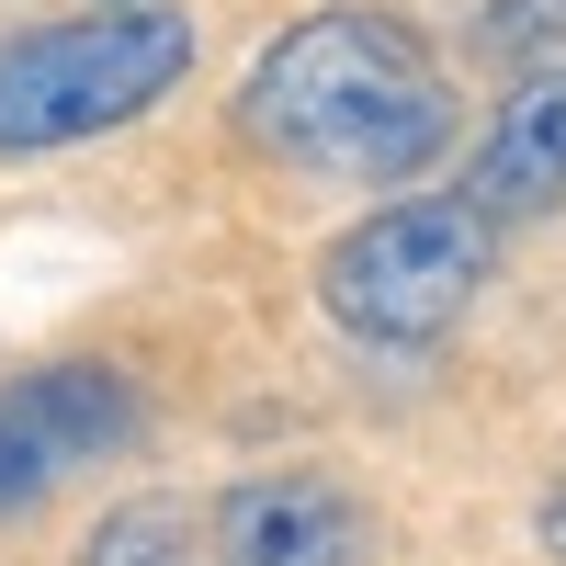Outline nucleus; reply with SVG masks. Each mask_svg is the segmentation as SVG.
<instances>
[{"label": "nucleus", "instance_id": "nucleus-1", "mask_svg": "<svg viewBox=\"0 0 566 566\" xmlns=\"http://www.w3.org/2000/svg\"><path fill=\"white\" fill-rule=\"evenodd\" d=\"M239 125L250 148H272L283 170H317V181H352V193H397L442 159L453 136V80L442 57L419 45L397 12H306L283 23L250 80H239Z\"/></svg>", "mask_w": 566, "mask_h": 566}, {"label": "nucleus", "instance_id": "nucleus-2", "mask_svg": "<svg viewBox=\"0 0 566 566\" xmlns=\"http://www.w3.org/2000/svg\"><path fill=\"white\" fill-rule=\"evenodd\" d=\"M181 69H193V23L136 0V12H80L0 45V159L34 148H80V136H114L148 103H170Z\"/></svg>", "mask_w": 566, "mask_h": 566}, {"label": "nucleus", "instance_id": "nucleus-3", "mask_svg": "<svg viewBox=\"0 0 566 566\" xmlns=\"http://www.w3.org/2000/svg\"><path fill=\"white\" fill-rule=\"evenodd\" d=\"M488 283V216L464 193H419V205H374L363 227H340L317 261V295L352 340H442Z\"/></svg>", "mask_w": 566, "mask_h": 566}, {"label": "nucleus", "instance_id": "nucleus-4", "mask_svg": "<svg viewBox=\"0 0 566 566\" xmlns=\"http://www.w3.org/2000/svg\"><path fill=\"white\" fill-rule=\"evenodd\" d=\"M114 442H136V397H125L114 363H45V374H23V386L0 397V522L34 510L69 464L114 453Z\"/></svg>", "mask_w": 566, "mask_h": 566}, {"label": "nucleus", "instance_id": "nucleus-5", "mask_svg": "<svg viewBox=\"0 0 566 566\" xmlns=\"http://www.w3.org/2000/svg\"><path fill=\"white\" fill-rule=\"evenodd\" d=\"M363 510L328 476H250L216 499V566H352Z\"/></svg>", "mask_w": 566, "mask_h": 566}, {"label": "nucleus", "instance_id": "nucleus-6", "mask_svg": "<svg viewBox=\"0 0 566 566\" xmlns=\"http://www.w3.org/2000/svg\"><path fill=\"white\" fill-rule=\"evenodd\" d=\"M555 193H566V57L522 69V91L499 103L476 170H464V205H476L488 227H499V216H533V205H555Z\"/></svg>", "mask_w": 566, "mask_h": 566}, {"label": "nucleus", "instance_id": "nucleus-7", "mask_svg": "<svg viewBox=\"0 0 566 566\" xmlns=\"http://www.w3.org/2000/svg\"><path fill=\"white\" fill-rule=\"evenodd\" d=\"M91 566H193V522H181V499H125V510H103Z\"/></svg>", "mask_w": 566, "mask_h": 566}, {"label": "nucleus", "instance_id": "nucleus-8", "mask_svg": "<svg viewBox=\"0 0 566 566\" xmlns=\"http://www.w3.org/2000/svg\"><path fill=\"white\" fill-rule=\"evenodd\" d=\"M566 45V0H488L476 12V57H499V69H544Z\"/></svg>", "mask_w": 566, "mask_h": 566}, {"label": "nucleus", "instance_id": "nucleus-9", "mask_svg": "<svg viewBox=\"0 0 566 566\" xmlns=\"http://www.w3.org/2000/svg\"><path fill=\"white\" fill-rule=\"evenodd\" d=\"M544 555L566 566V499H544Z\"/></svg>", "mask_w": 566, "mask_h": 566}, {"label": "nucleus", "instance_id": "nucleus-10", "mask_svg": "<svg viewBox=\"0 0 566 566\" xmlns=\"http://www.w3.org/2000/svg\"><path fill=\"white\" fill-rule=\"evenodd\" d=\"M91 12H136V0H91Z\"/></svg>", "mask_w": 566, "mask_h": 566}]
</instances>
